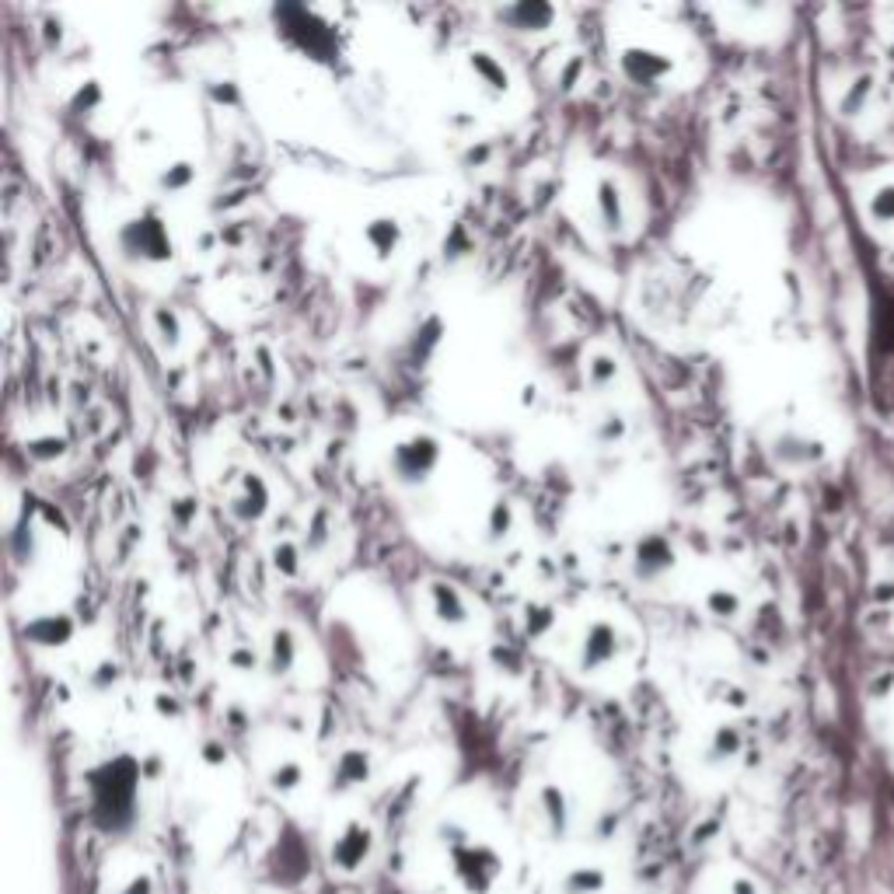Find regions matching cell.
<instances>
[{
	"label": "cell",
	"mask_w": 894,
	"mask_h": 894,
	"mask_svg": "<svg viewBox=\"0 0 894 894\" xmlns=\"http://www.w3.org/2000/svg\"><path fill=\"white\" fill-rule=\"evenodd\" d=\"M430 612L447 622V626H465L468 622L465 601H461V594L451 584H430Z\"/></svg>",
	"instance_id": "cell-5"
},
{
	"label": "cell",
	"mask_w": 894,
	"mask_h": 894,
	"mask_svg": "<svg viewBox=\"0 0 894 894\" xmlns=\"http://www.w3.org/2000/svg\"><path fill=\"white\" fill-rule=\"evenodd\" d=\"M437 458H441V451H437V444L430 441V437H413V441L395 444L392 468L399 479L416 482V479H427V475L434 472Z\"/></svg>",
	"instance_id": "cell-3"
},
{
	"label": "cell",
	"mask_w": 894,
	"mask_h": 894,
	"mask_svg": "<svg viewBox=\"0 0 894 894\" xmlns=\"http://www.w3.org/2000/svg\"><path fill=\"white\" fill-rule=\"evenodd\" d=\"M28 636H32L35 643H42V647H53V643H63L70 636V622L63 619V615H46V619L32 622L28 626Z\"/></svg>",
	"instance_id": "cell-8"
},
{
	"label": "cell",
	"mask_w": 894,
	"mask_h": 894,
	"mask_svg": "<svg viewBox=\"0 0 894 894\" xmlns=\"http://www.w3.org/2000/svg\"><path fill=\"white\" fill-rule=\"evenodd\" d=\"M468 67L479 81H486V88L493 91H507V70H503L500 60H493L489 53H472L468 56Z\"/></svg>",
	"instance_id": "cell-7"
},
{
	"label": "cell",
	"mask_w": 894,
	"mask_h": 894,
	"mask_svg": "<svg viewBox=\"0 0 894 894\" xmlns=\"http://www.w3.org/2000/svg\"><path fill=\"white\" fill-rule=\"evenodd\" d=\"M594 207H598V214H594L598 227L615 231V227L622 224V193L612 179H605V175L594 182Z\"/></svg>",
	"instance_id": "cell-4"
},
{
	"label": "cell",
	"mask_w": 894,
	"mask_h": 894,
	"mask_svg": "<svg viewBox=\"0 0 894 894\" xmlns=\"http://www.w3.org/2000/svg\"><path fill=\"white\" fill-rule=\"evenodd\" d=\"M877 217L881 221H894V189H884V193H877Z\"/></svg>",
	"instance_id": "cell-10"
},
{
	"label": "cell",
	"mask_w": 894,
	"mask_h": 894,
	"mask_svg": "<svg viewBox=\"0 0 894 894\" xmlns=\"http://www.w3.org/2000/svg\"><path fill=\"white\" fill-rule=\"evenodd\" d=\"M619 633L608 619H591L584 629V640H580V664L587 671L608 668V664L619 661Z\"/></svg>",
	"instance_id": "cell-2"
},
{
	"label": "cell",
	"mask_w": 894,
	"mask_h": 894,
	"mask_svg": "<svg viewBox=\"0 0 894 894\" xmlns=\"http://www.w3.org/2000/svg\"><path fill=\"white\" fill-rule=\"evenodd\" d=\"M399 241H402V231L395 221H388V217H378V221L364 224V245L371 255H378V259H388V255L399 252Z\"/></svg>",
	"instance_id": "cell-6"
},
{
	"label": "cell",
	"mask_w": 894,
	"mask_h": 894,
	"mask_svg": "<svg viewBox=\"0 0 894 894\" xmlns=\"http://www.w3.org/2000/svg\"><path fill=\"white\" fill-rule=\"evenodd\" d=\"M123 252L137 255V259H151V262H165L172 255V238H168L165 224L158 217H137L123 227Z\"/></svg>",
	"instance_id": "cell-1"
},
{
	"label": "cell",
	"mask_w": 894,
	"mask_h": 894,
	"mask_svg": "<svg viewBox=\"0 0 894 894\" xmlns=\"http://www.w3.org/2000/svg\"><path fill=\"white\" fill-rule=\"evenodd\" d=\"M612 374H619V360H612V357H598V360H591V367H587L591 385H605Z\"/></svg>",
	"instance_id": "cell-9"
}]
</instances>
